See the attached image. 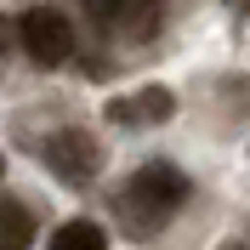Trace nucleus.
<instances>
[{"label":"nucleus","instance_id":"f257e3e1","mask_svg":"<svg viewBox=\"0 0 250 250\" xmlns=\"http://www.w3.org/2000/svg\"><path fill=\"white\" fill-rule=\"evenodd\" d=\"M182 205H188V176L176 171V165H165V159L142 165V171L125 182V216L137 222L142 233H148V228H165Z\"/></svg>","mask_w":250,"mask_h":250},{"label":"nucleus","instance_id":"f03ea898","mask_svg":"<svg viewBox=\"0 0 250 250\" xmlns=\"http://www.w3.org/2000/svg\"><path fill=\"white\" fill-rule=\"evenodd\" d=\"M17 34H23V51H29L40 68H57V62L74 51V29H68V17L51 12V6H34V12L17 23Z\"/></svg>","mask_w":250,"mask_h":250},{"label":"nucleus","instance_id":"7ed1b4c3","mask_svg":"<svg viewBox=\"0 0 250 250\" xmlns=\"http://www.w3.org/2000/svg\"><path fill=\"white\" fill-rule=\"evenodd\" d=\"M46 165L68 182H85L97 171V142L85 131H57V137H46Z\"/></svg>","mask_w":250,"mask_h":250},{"label":"nucleus","instance_id":"20e7f679","mask_svg":"<svg viewBox=\"0 0 250 250\" xmlns=\"http://www.w3.org/2000/svg\"><path fill=\"white\" fill-rule=\"evenodd\" d=\"M34 239V216L17 199H0V250H29Z\"/></svg>","mask_w":250,"mask_h":250},{"label":"nucleus","instance_id":"39448f33","mask_svg":"<svg viewBox=\"0 0 250 250\" xmlns=\"http://www.w3.org/2000/svg\"><path fill=\"white\" fill-rule=\"evenodd\" d=\"M51 250H108V239H103L97 222H62L51 233Z\"/></svg>","mask_w":250,"mask_h":250},{"label":"nucleus","instance_id":"423d86ee","mask_svg":"<svg viewBox=\"0 0 250 250\" xmlns=\"http://www.w3.org/2000/svg\"><path fill=\"white\" fill-rule=\"evenodd\" d=\"M114 114H125V120H171V91L148 85V91H142L137 103H120Z\"/></svg>","mask_w":250,"mask_h":250},{"label":"nucleus","instance_id":"0eeeda50","mask_svg":"<svg viewBox=\"0 0 250 250\" xmlns=\"http://www.w3.org/2000/svg\"><path fill=\"white\" fill-rule=\"evenodd\" d=\"M97 17H114V12H125V0H85Z\"/></svg>","mask_w":250,"mask_h":250}]
</instances>
